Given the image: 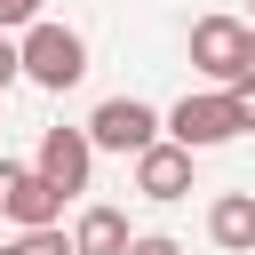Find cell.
<instances>
[{
  "label": "cell",
  "instance_id": "cell-13",
  "mask_svg": "<svg viewBox=\"0 0 255 255\" xmlns=\"http://www.w3.org/2000/svg\"><path fill=\"white\" fill-rule=\"evenodd\" d=\"M128 255H183V247H175L167 231H135V239H128Z\"/></svg>",
  "mask_w": 255,
  "mask_h": 255
},
{
  "label": "cell",
  "instance_id": "cell-8",
  "mask_svg": "<svg viewBox=\"0 0 255 255\" xmlns=\"http://www.w3.org/2000/svg\"><path fill=\"white\" fill-rule=\"evenodd\" d=\"M128 215L120 207H80V223H72V255H128Z\"/></svg>",
  "mask_w": 255,
  "mask_h": 255
},
{
  "label": "cell",
  "instance_id": "cell-9",
  "mask_svg": "<svg viewBox=\"0 0 255 255\" xmlns=\"http://www.w3.org/2000/svg\"><path fill=\"white\" fill-rule=\"evenodd\" d=\"M0 215H8L16 231H48V223H64V199H56L40 175H24V183L8 191V207H0Z\"/></svg>",
  "mask_w": 255,
  "mask_h": 255
},
{
  "label": "cell",
  "instance_id": "cell-7",
  "mask_svg": "<svg viewBox=\"0 0 255 255\" xmlns=\"http://www.w3.org/2000/svg\"><path fill=\"white\" fill-rule=\"evenodd\" d=\"M207 239L231 247V255H255V191H223L207 207Z\"/></svg>",
  "mask_w": 255,
  "mask_h": 255
},
{
  "label": "cell",
  "instance_id": "cell-1",
  "mask_svg": "<svg viewBox=\"0 0 255 255\" xmlns=\"http://www.w3.org/2000/svg\"><path fill=\"white\" fill-rule=\"evenodd\" d=\"M16 72H24L32 88L64 96V88H80V80H88V40H80L72 24L40 16V24H24V32H16Z\"/></svg>",
  "mask_w": 255,
  "mask_h": 255
},
{
  "label": "cell",
  "instance_id": "cell-11",
  "mask_svg": "<svg viewBox=\"0 0 255 255\" xmlns=\"http://www.w3.org/2000/svg\"><path fill=\"white\" fill-rule=\"evenodd\" d=\"M223 104H231V128L247 135V128H255V80H231V88H223Z\"/></svg>",
  "mask_w": 255,
  "mask_h": 255
},
{
  "label": "cell",
  "instance_id": "cell-17",
  "mask_svg": "<svg viewBox=\"0 0 255 255\" xmlns=\"http://www.w3.org/2000/svg\"><path fill=\"white\" fill-rule=\"evenodd\" d=\"M247 32H255V24H247Z\"/></svg>",
  "mask_w": 255,
  "mask_h": 255
},
{
  "label": "cell",
  "instance_id": "cell-12",
  "mask_svg": "<svg viewBox=\"0 0 255 255\" xmlns=\"http://www.w3.org/2000/svg\"><path fill=\"white\" fill-rule=\"evenodd\" d=\"M24 24H40V0H0V32H8V40H16V32H24Z\"/></svg>",
  "mask_w": 255,
  "mask_h": 255
},
{
  "label": "cell",
  "instance_id": "cell-16",
  "mask_svg": "<svg viewBox=\"0 0 255 255\" xmlns=\"http://www.w3.org/2000/svg\"><path fill=\"white\" fill-rule=\"evenodd\" d=\"M239 80H255V32H247V56H239Z\"/></svg>",
  "mask_w": 255,
  "mask_h": 255
},
{
  "label": "cell",
  "instance_id": "cell-2",
  "mask_svg": "<svg viewBox=\"0 0 255 255\" xmlns=\"http://www.w3.org/2000/svg\"><path fill=\"white\" fill-rule=\"evenodd\" d=\"M80 135H88V151H128V159H135V151H151V143H159V112H151V104H135V96H104V104H96V120H88Z\"/></svg>",
  "mask_w": 255,
  "mask_h": 255
},
{
  "label": "cell",
  "instance_id": "cell-15",
  "mask_svg": "<svg viewBox=\"0 0 255 255\" xmlns=\"http://www.w3.org/2000/svg\"><path fill=\"white\" fill-rule=\"evenodd\" d=\"M24 175H32V167H24V159H0V207H8V191H16V183H24Z\"/></svg>",
  "mask_w": 255,
  "mask_h": 255
},
{
  "label": "cell",
  "instance_id": "cell-14",
  "mask_svg": "<svg viewBox=\"0 0 255 255\" xmlns=\"http://www.w3.org/2000/svg\"><path fill=\"white\" fill-rule=\"evenodd\" d=\"M16 80H24V72H16V40H8V32H0V96H8V88H16Z\"/></svg>",
  "mask_w": 255,
  "mask_h": 255
},
{
  "label": "cell",
  "instance_id": "cell-4",
  "mask_svg": "<svg viewBox=\"0 0 255 255\" xmlns=\"http://www.w3.org/2000/svg\"><path fill=\"white\" fill-rule=\"evenodd\" d=\"M88 167H96V151H88V135H80V128H48V135H40V159H32V175H40L56 199L88 191Z\"/></svg>",
  "mask_w": 255,
  "mask_h": 255
},
{
  "label": "cell",
  "instance_id": "cell-5",
  "mask_svg": "<svg viewBox=\"0 0 255 255\" xmlns=\"http://www.w3.org/2000/svg\"><path fill=\"white\" fill-rule=\"evenodd\" d=\"M239 56H247V24H239V16H199V24H191V64H199L215 88L239 80Z\"/></svg>",
  "mask_w": 255,
  "mask_h": 255
},
{
  "label": "cell",
  "instance_id": "cell-6",
  "mask_svg": "<svg viewBox=\"0 0 255 255\" xmlns=\"http://www.w3.org/2000/svg\"><path fill=\"white\" fill-rule=\"evenodd\" d=\"M135 191H143V199H183V191H191V151L167 143V135H159L151 151H135Z\"/></svg>",
  "mask_w": 255,
  "mask_h": 255
},
{
  "label": "cell",
  "instance_id": "cell-3",
  "mask_svg": "<svg viewBox=\"0 0 255 255\" xmlns=\"http://www.w3.org/2000/svg\"><path fill=\"white\" fill-rule=\"evenodd\" d=\"M159 135H167V143H183V151L199 159V151L231 143L239 128H231V104H223V88H215V96H183L175 112H159Z\"/></svg>",
  "mask_w": 255,
  "mask_h": 255
},
{
  "label": "cell",
  "instance_id": "cell-10",
  "mask_svg": "<svg viewBox=\"0 0 255 255\" xmlns=\"http://www.w3.org/2000/svg\"><path fill=\"white\" fill-rule=\"evenodd\" d=\"M16 255H72V231H64V223H48V231H24V239H16Z\"/></svg>",
  "mask_w": 255,
  "mask_h": 255
}]
</instances>
